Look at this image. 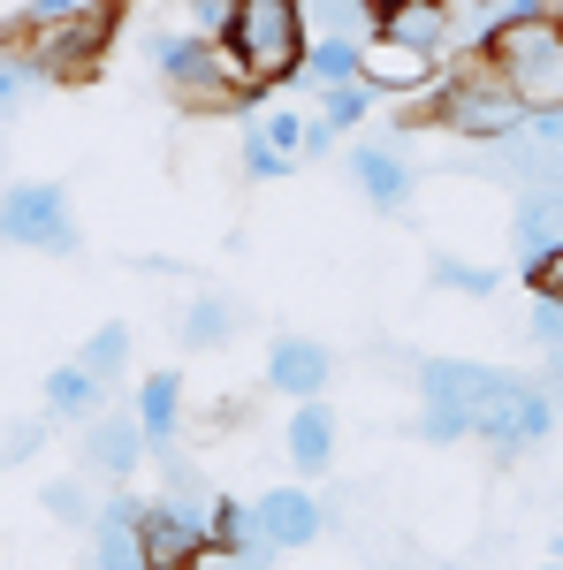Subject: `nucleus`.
I'll list each match as a JSON object with an SVG mask.
<instances>
[{
	"label": "nucleus",
	"mask_w": 563,
	"mask_h": 570,
	"mask_svg": "<svg viewBox=\"0 0 563 570\" xmlns=\"http://www.w3.org/2000/svg\"><path fill=\"white\" fill-rule=\"evenodd\" d=\"M434 115H441V130L473 137V145H511V137H525V122H533V107L511 91V77H503L487 53H473L465 69H449V77H441Z\"/></svg>",
	"instance_id": "obj_2"
},
{
	"label": "nucleus",
	"mask_w": 563,
	"mask_h": 570,
	"mask_svg": "<svg viewBox=\"0 0 563 570\" xmlns=\"http://www.w3.org/2000/svg\"><path fill=\"white\" fill-rule=\"evenodd\" d=\"M145 61L168 77L175 99H191V107H236V115H260L266 91L252 85V69L229 53V46L198 39L191 23H153L145 31Z\"/></svg>",
	"instance_id": "obj_1"
},
{
	"label": "nucleus",
	"mask_w": 563,
	"mask_h": 570,
	"mask_svg": "<svg viewBox=\"0 0 563 570\" xmlns=\"http://www.w3.org/2000/svg\"><path fill=\"white\" fill-rule=\"evenodd\" d=\"M556 563H563V540H556Z\"/></svg>",
	"instance_id": "obj_40"
},
{
	"label": "nucleus",
	"mask_w": 563,
	"mask_h": 570,
	"mask_svg": "<svg viewBox=\"0 0 563 570\" xmlns=\"http://www.w3.org/2000/svg\"><path fill=\"white\" fill-rule=\"evenodd\" d=\"M0 244L69 259V252L85 244L77 220H69V190H61V183H8V190H0Z\"/></svg>",
	"instance_id": "obj_6"
},
{
	"label": "nucleus",
	"mask_w": 563,
	"mask_h": 570,
	"mask_svg": "<svg viewBox=\"0 0 563 570\" xmlns=\"http://www.w3.org/2000/svg\"><path fill=\"white\" fill-rule=\"evenodd\" d=\"M137 548H145V570H198L206 563V518H191V510H175V502H145V518H137Z\"/></svg>",
	"instance_id": "obj_9"
},
{
	"label": "nucleus",
	"mask_w": 563,
	"mask_h": 570,
	"mask_svg": "<svg viewBox=\"0 0 563 570\" xmlns=\"http://www.w3.org/2000/svg\"><path fill=\"white\" fill-rule=\"evenodd\" d=\"M343 176L358 183V198H366L373 214H404V206H411V190H419L411 160L396 153L389 137H373V145H350V153H343Z\"/></svg>",
	"instance_id": "obj_10"
},
{
	"label": "nucleus",
	"mask_w": 563,
	"mask_h": 570,
	"mask_svg": "<svg viewBox=\"0 0 563 570\" xmlns=\"http://www.w3.org/2000/svg\"><path fill=\"white\" fill-rule=\"evenodd\" d=\"M549 434H556V403H549V389H541V381H525V373L473 419V441L487 449V456H503V464H511V456H525V449H541Z\"/></svg>",
	"instance_id": "obj_7"
},
{
	"label": "nucleus",
	"mask_w": 563,
	"mask_h": 570,
	"mask_svg": "<svg viewBox=\"0 0 563 570\" xmlns=\"http://www.w3.org/2000/svg\"><path fill=\"white\" fill-rule=\"evenodd\" d=\"M358 69H366V46H350V39H312V46H304V69L290 77V85H312L320 99H328V91L358 85Z\"/></svg>",
	"instance_id": "obj_22"
},
{
	"label": "nucleus",
	"mask_w": 563,
	"mask_h": 570,
	"mask_svg": "<svg viewBox=\"0 0 563 570\" xmlns=\"http://www.w3.org/2000/svg\"><path fill=\"white\" fill-rule=\"evenodd\" d=\"M533 289H541V297H556V305H563V259L549 266V274H533Z\"/></svg>",
	"instance_id": "obj_38"
},
{
	"label": "nucleus",
	"mask_w": 563,
	"mask_h": 570,
	"mask_svg": "<svg viewBox=\"0 0 563 570\" xmlns=\"http://www.w3.org/2000/svg\"><path fill=\"white\" fill-rule=\"evenodd\" d=\"M298 16L304 39H350V46L381 39V8H366V0H298Z\"/></svg>",
	"instance_id": "obj_20"
},
{
	"label": "nucleus",
	"mask_w": 563,
	"mask_h": 570,
	"mask_svg": "<svg viewBox=\"0 0 563 570\" xmlns=\"http://www.w3.org/2000/svg\"><path fill=\"white\" fill-rule=\"evenodd\" d=\"M266 381L290 395V403H320L328 381H336V351L312 343V335H282V343L266 351Z\"/></svg>",
	"instance_id": "obj_14"
},
{
	"label": "nucleus",
	"mask_w": 563,
	"mask_h": 570,
	"mask_svg": "<svg viewBox=\"0 0 563 570\" xmlns=\"http://www.w3.org/2000/svg\"><path fill=\"white\" fill-rule=\"evenodd\" d=\"M39 85H54L39 53H31V46H0V122H16V115H23V99H31Z\"/></svg>",
	"instance_id": "obj_23"
},
{
	"label": "nucleus",
	"mask_w": 563,
	"mask_h": 570,
	"mask_svg": "<svg viewBox=\"0 0 563 570\" xmlns=\"http://www.w3.org/2000/svg\"><path fill=\"white\" fill-rule=\"evenodd\" d=\"M487 61L511 77V91H518L533 115L563 107V23H556V8H533L518 31H503V39H495Z\"/></svg>",
	"instance_id": "obj_3"
},
{
	"label": "nucleus",
	"mask_w": 563,
	"mask_h": 570,
	"mask_svg": "<svg viewBox=\"0 0 563 570\" xmlns=\"http://www.w3.org/2000/svg\"><path fill=\"white\" fill-rule=\"evenodd\" d=\"M282 449H290L298 472H328L336 464V411L328 403H298L290 426H282Z\"/></svg>",
	"instance_id": "obj_21"
},
{
	"label": "nucleus",
	"mask_w": 563,
	"mask_h": 570,
	"mask_svg": "<svg viewBox=\"0 0 563 570\" xmlns=\"http://www.w3.org/2000/svg\"><path fill=\"white\" fill-rule=\"evenodd\" d=\"M137 518H145V494L115 487L91 518V540H85V570H145V548H137Z\"/></svg>",
	"instance_id": "obj_12"
},
{
	"label": "nucleus",
	"mask_w": 563,
	"mask_h": 570,
	"mask_svg": "<svg viewBox=\"0 0 563 570\" xmlns=\"http://www.w3.org/2000/svg\"><path fill=\"white\" fill-rule=\"evenodd\" d=\"M541 570H563V563H541Z\"/></svg>",
	"instance_id": "obj_41"
},
{
	"label": "nucleus",
	"mask_w": 563,
	"mask_h": 570,
	"mask_svg": "<svg viewBox=\"0 0 563 570\" xmlns=\"http://www.w3.org/2000/svg\"><path fill=\"white\" fill-rule=\"evenodd\" d=\"M441 570H473V563H441Z\"/></svg>",
	"instance_id": "obj_39"
},
{
	"label": "nucleus",
	"mask_w": 563,
	"mask_h": 570,
	"mask_svg": "<svg viewBox=\"0 0 563 570\" xmlns=\"http://www.w3.org/2000/svg\"><path fill=\"white\" fill-rule=\"evenodd\" d=\"M39 441H46V419H16V426L0 434V464H23Z\"/></svg>",
	"instance_id": "obj_33"
},
{
	"label": "nucleus",
	"mask_w": 563,
	"mask_h": 570,
	"mask_svg": "<svg viewBox=\"0 0 563 570\" xmlns=\"http://www.w3.org/2000/svg\"><path fill=\"white\" fill-rule=\"evenodd\" d=\"M46 518H61V525H85L91 532V518H99V510H91V494L77 480H54L46 487Z\"/></svg>",
	"instance_id": "obj_31"
},
{
	"label": "nucleus",
	"mask_w": 563,
	"mask_h": 570,
	"mask_svg": "<svg viewBox=\"0 0 563 570\" xmlns=\"http://www.w3.org/2000/svg\"><path fill=\"white\" fill-rule=\"evenodd\" d=\"M236 8H244V0H191V16H183V23H191L198 39L229 46V39H236Z\"/></svg>",
	"instance_id": "obj_28"
},
{
	"label": "nucleus",
	"mask_w": 563,
	"mask_h": 570,
	"mask_svg": "<svg viewBox=\"0 0 563 570\" xmlns=\"http://www.w3.org/2000/svg\"><path fill=\"white\" fill-rule=\"evenodd\" d=\"M145 456H153V441H145V426H137V411H99V419L85 426V464L107 472L115 487L130 480Z\"/></svg>",
	"instance_id": "obj_15"
},
{
	"label": "nucleus",
	"mask_w": 563,
	"mask_h": 570,
	"mask_svg": "<svg viewBox=\"0 0 563 570\" xmlns=\"http://www.w3.org/2000/svg\"><path fill=\"white\" fill-rule=\"evenodd\" d=\"M495 282H503V274L479 266V259H449V252L434 259V289H449V297H495Z\"/></svg>",
	"instance_id": "obj_26"
},
{
	"label": "nucleus",
	"mask_w": 563,
	"mask_h": 570,
	"mask_svg": "<svg viewBox=\"0 0 563 570\" xmlns=\"http://www.w3.org/2000/svg\"><path fill=\"white\" fill-rule=\"evenodd\" d=\"M137 426H145V441L161 449V456H175V434H183V373L175 365H161V373H145L130 395Z\"/></svg>",
	"instance_id": "obj_18"
},
{
	"label": "nucleus",
	"mask_w": 563,
	"mask_h": 570,
	"mask_svg": "<svg viewBox=\"0 0 563 570\" xmlns=\"http://www.w3.org/2000/svg\"><path fill=\"white\" fill-rule=\"evenodd\" d=\"M511 381H518V373L479 365V357H427V365H419V403H434V411H457V419H479V411L511 389Z\"/></svg>",
	"instance_id": "obj_8"
},
{
	"label": "nucleus",
	"mask_w": 563,
	"mask_h": 570,
	"mask_svg": "<svg viewBox=\"0 0 563 570\" xmlns=\"http://www.w3.org/2000/svg\"><path fill=\"white\" fill-rule=\"evenodd\" d=\"M381 39L441 61V53H457V16L434 8V0H389V8H381Z\"/></svg>",
	"instance_id": "obj_17"
},
{
	"label": "nucleus",
	"mask_w": 563,
	"mask_h": 570,
	"mask_svg": "<svg viewBox=\"0 0 563 570\" xmlns=\"http://www.w3.org/2000/svg\"><path fill=\"white\" fill-rule=\"evenodd\" d=\"M533 343H541L549 357L563 351V305H556V297H541V305H533Z\"/></svg>",
	"instance_id": "obj_34"
},
{
	"label": "nucleus",
	"mask_w": 563,
	"mask_h": 570,
	"mask_svg": "<svg viewBox=\"0 0 563 570\" xmlns=\"http://www.w3.org/2000/svg\"><path fill=\"white\" fill-rule=\"evenodd\" d=\"M556 23H563V8H556Z\"/></svg>",
	"instance_id": "obj_42"
},
{
	"label": "nucleus",
	"mask_w": 563,
	"mask_h": 570,
	"mask_svg": "<svg viewBox=\"0 0 563 570\" xmlns=\"http://www.w3.org/2000/svg\"><path fill=\"white\" fill-rule=\"evenodd\" d=\"M434 53H411V46H396V39H373L366 46V69H358V85L373 91V99H411V91H427L434 85Z\"/></svg>",
	"instance_id": "obj_16"
},
{
	"label": "nucleus",
	"mask_w": 563,
	"mask_h": 570,
	"mask_svg": "<svg viewBox=\"0 0 563 570\" xmlns=\"http://www.w3.org/2000/svg\"><path fill=\"white\" fill-rule=\"evenodd\" d=\"M541 389H549V403H563V351L556 357H541V373H533Z\"/></svg>",
	"instance_id": "obj_37"
},
{
	"label": "nucleus",
	"mask_w": 563,
	"mask_h": 570,
	"mask_svg": "<svg viewBox=\"0 0 563 570\" xmlns=\"http://www.w3.org/2000/svg\"><path fill=\"white\" fill-rule=\"evenodd\" d=\"M511 252H518L525 282L563 259V190H533V198H518V214H511Z\"/></svg>",
	"instance_id": "obj_13"
},
{
	"label": "nucleus",
	"mask_w": 563,
	"mask_h": 570,
	"mask_svg": "<svg viewBox=\"0 0 563 570\" xmlns=\"http://www.w3.org/2000/svg\"><path fill=\"white\" fill-rule=\"evenodd\" d=\"M411 441H434V449H449V441H473V419H457V411H434V403H419V419H411Z\"/></svg>",
	"instance_id": "obj_30"
},
{
	"label": "nucleus",
	"mask_w": 563,
	"mask_h": 570,
	"mask_svg": "<svg viewBox=\"0 0 563 570\" xmlns=\"http://www.w3.org/2000/svg\"><path fill=\"white\" fill-rule=\"evenodd\" d=\"M206 540H214L221 556L252 548V502H236V494H214V518H206Z\"/></svg>",
	"instance_id": "obj_27"
},
{
	"label": "nucleus",
	"mask_w": 563,
	"mask_h": 570,
	"mask_svg": "<svg viewBox=\"0 0 563 570\" xmlns=\"http://www.w3.org/2000/svg\"><path fill=\"white\" fill-rule=\"evenodd\" d=\"M290 168H298L290 153H274V145H266L260 130H244V176H252V183H282Z\"/></svg>",
	"instance_id": "obj_32"
},
{
	"label": "nucleus",
	"mask_w": 563,
	"mask_h": 570,
	"mask_svg": "<svg viewBox=\"0 0 563 570\" xmlns=\"http://www.w3.org/2000/svg\"><path fill=\"white\" fill-rule=\"evenodd\" d=\"M236 320H244V312L229 305V297H191V312H183V343H191V351H221V343L236 335Z\"/></svg>",
	"instance_id": "obj_25"
},
{
	"label": "nucleus",
	"mask_w": 563,
	"mask_h": 570,
	"mask_svg": "<svg viewBox=\"0 0 563 570\" xmlns=\"http://www.w3.org/2000/svg\"><path fill=\"white\" fill-rule=\"evenodd\" d=\"M328 153H336V130H328V122H304V153L298 160H328Z\"/></svg>",
	"instance_id": "obj_36"
},
{
	"label": "nucleus",
	"mask_w": 563,
	"mask_h": 570,
	"mask_svg": "<svg viewBox=\"0 0 563 570\" xmlns=\"http://www.w3.org/2000/svg\"><path fill=\"white\" fill-rule=\"evenodd\" d=\"M525 145H541V153H556V160H563V107L533 115V122H525Z\"/></svg>",
	"instance_id": "obj_35"
},
{
	"label": "nucleus",
	"mask_w": 563,
	"mask_h": 570,
	"mask_svg": "<svg viewBox=\"0 0 563 570\" xmlns=\"http://www.w3.org/2000/svg\"><path fill=\"white\" fill-rule=\"evenodd\" d=\"M320 525H328V510H320L304 487H266L260 502H252V540H266L274 556L312 548V540H320Z\"/></svg>",
	"instance_id": "obj_11"
},
{
	"label": "nucleus",
	"mask_w": 563,
	"mask_h": 570,
	"mask_svg": "<svg viewBox=\"0 0 563 570\" xmlns=\"http://www.w3.org/2000/svg\"><path fill=\"white\" fill-rule=\"evenodd\" d=\"M77 365H85L99 389H115V381H123V365H130V327H123V320L91 327L85 343H77Z\"/></svg>",
	"instance_id": "obj_24"
},
{
	"label": "nucleus",
	"mask_w": 563,
	"mask_h": 570,
	"mask_svg": "<svg viewBox=\"0 0 563 570\" xmlns=\"http://www.w3.org/2000/svg\"><path fill=\"white\" fill-rule=\"evenodd\" d=\"M39 395H46V426H91V419H99V403H107V389L91 381L77 357H69V365H54Z\"/></svg>",
	"instance_id": "obj_19"
},
{
	"label": "nucleus",
	"mask_w": 563,
	"mask_h": 570,
	"mask_svg": "<svg viewBox=\"0 0 563 570\" xmlns=\"http://www.w3.org/2000/svg\"><path fill=\"white\" fill-rule=\"evenodd\" d=\"M304 16H298V0H244L236 8V39H229V53L252 69V85H290L304 69Z\"/></svg>",
	"instance_id": "obj_4"
},
{
	"label": "nucleus",
	"mask_w": 563,
	"mask_h": 570,
	"mask_svg": "<svg viewBox=\"0 0 563 570\" xmlns=\"http://www.w3.org/2000/svg\"><path fill=\"white\" fill-rule=\"evenodd\" d=\"M16 31H31V53L46 61V77H69V69H85L91 53H99V31L115 23L107 8H85V0H31V8H16L8 16Z\"/></svg>",
	"instance_id": "obj_5"
},
{
	"label": "nucleus",
	"mask_w": 563,
	"mask_h": 570,
	"mask_svg": "<svg viewBox=\"0 0 563 570\" xmlns=\"http://www.w3.org/2000/svg\"><path fill=\"white\" fill-rule=\"evenodd\" d=\"M366 107H373V91H366V85H343V91H328V99H320V122L343 137V130H358V122H366Z\"/></svg>",
	"instance_id": "obj_29"
}]
</instances>
